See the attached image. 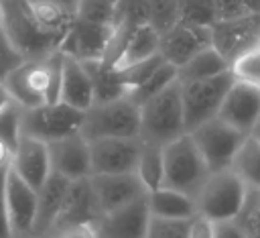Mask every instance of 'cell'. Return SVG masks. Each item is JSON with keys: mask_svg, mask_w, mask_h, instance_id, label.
<instances>
[{"mask_svg": "<svg viewBox=\"0 0 260 238\" xmlns=\"http://www.w3.org/2000/svg\"><path fill=\"white\" fill-rule=\"evenodd\" d=\"M63 75V51L57 49L43 59H24L8 73L4 85L12 100L24 108L59 102Z\"/></svg>", "mask_w": 260, "mask_h": 238, "instance_id": "6da1fadb", "label": "cell"}, {"mask_svg": "<svg viewBox=\"0 0 260 238\" xmlns=\"http://www.w3.org/2000/svg\"><path fill=\"white\" fill-rule=\"evenodd\" d=\"M0 22L24 59H43L61 49L63 33L45 28L32 14L26 0H0Z\"/></svg>", "mask_w": 260, "mask_h": 238, "instance_id": "7a4b0ae2", "label": "cell"}, {"mask_svg": "<svg viewBox=\"0 0 260 238\" xmlns=\"http://www.w3.org/2000/svg\"><path fill=\"white\" fill-rule=\"evenodd\" d=\"M185 132L181 79H175L162 92L140 104V140L165 146Z\"/></svg>", "mask_w": 260, "mask_h": 238, "instance_id": "3957f363", "label": "cell"}, {"mask_svg": "<svg viewBox=\"0 0 260 238\" xmlns=\"http://www.w3.org/2000/svg\"><path fill=\"white\" fill-rule=\"evenodd\" d=\"M102 216L91 179H71L63 205L47 236H98V222Z\"/></svg>", "mask_w": 260, "mask_h": 238, "instance_id": "277c9868", "label": "cell"}, {"mask_svg": "<svg viewBox=\"0 0 260 238\" xmlns=\"http://www.w3.org/2000/svg\"><path fill=\"white\" fill-rule=\"evenodd\" d=\"M162 157H165L162 185L185 191L195 197L211 171L191 132H185L179 138L165 144Z\"/></svg>", "mask_w": 260, "mask_h": 238, "instance_id": "5b68a950", "label": "cell"}, {"mask_svg": "<svg viewBox=\"0 0 260 238\" xmlns=\"http://www.w3.org/2000/svg\"><path fill=\"white\" fill-rule=\"evenodd\" d=\"M248 187L232 167L211 171L195 195L197 212L209 220H232L244 207Z\"/></svg>", "mask_w": 260, "mask_h": 238, "instance_id": "8992f818", "label": "cell"}, {"mask_svg": "<svg viewBox=\"0 0 260 238\" xmlns=\"http://www.w3.org/2000/svg\"><path fill=\"white\" fill-rule=\"evenodd\" d=\"M81 132L87 140L102 136H140V106L128 96L93 102L85 110Z\"/></svg>", "mask_w": 260, "mask_h": 238, "instance_id": "52a82bcc", "label": "cell"}, {"mask_svg": "<svg viewBox=\"0 0 260 238\" xmlns=\"http://www.w3.org/2000/svg\"><path fill=\"white\" fill-rule=\"evenodd\" d=\"M234 81H236V75L232 69H228L219 75H213V77H205V79L181 81L187 132L195 130L199 124L217 116V112L223 104V98Z\"/></svg>", "mask_w": 260, "mask_h": 238, "instance_id": "ba28073f", "label": "cell"}, {"mask_svg": "<svg viewBox=\"0 0 260 238\" xmlns=\"http://www.w3.org/2000/svg\"><path fill=\"white\" fill-rule=\"evenodd\" d=\"M83 116H85V110H79L63 100L45 102L35 108H24L22 134L51 142V140H57L61 136L81 130Z\"/></svg>", "mask_w": 260, "mask_h": 238, "instance_id": "9c48e42d", "label": "cell"}, {"mask_svg": "<svg viewBox=\"0 0 260 238\" xmlns=\"http://www.w3.org/2000/svg\"><path fill=\"white\" fill-rule=\"evenodd\" d=\"M191 136L195 138L209 171L228 169L232 165V159L246 138V132L238 130L236 126L228 124L219 116L199 124L195 130H191Z\"/></svg>", "mask_w": 260, "mask_h": 238, "instance_id": "30bf717a", "label": "cell"}, {"mask_svg": "<svg viewBox=\"0 0 260 238\" xmlns=\"http://www.w3.org/2000/svg\"><path fill=\"white\" fill-rule=\"evenodd\" d=\"M37 189L12 167L6 169L4 183V203H6V220L10 228V236L28 238L32 236L35 218H37Z\"/></svg>", "mask_w": 260, "mask_h": 238, "instance_id": "8fae6325", "label": "cell"}, {"mask_svg": "<svg viewBox=\"0 0 260 238\" xmlns=\"http://www.w3.org/2000/svg\"><path fill=\"white\" fill-rule=\"evenodd\" d=\"M91 175L136 171L142 140L140 136H102L89 140Z\"/></svg>", "mask_w": 260, "mask_h": 238, "instance_id": "7c38bea8", "label": "cell"}, {"mask_svg": "<svg viewBox=\"0 0 260 238\" xmlns=\"http://www.w3.org/2000/svg\"><path fill=\"white\" fill-rule=\"evenodd\" d=\"M258 39L260 14L221 18L211 24V43L230 63H234L242 53L258 47Z\"/></svg>", "mask_w": 260, "mask_h": 238, "instance_id": "4fadbf2b", "label": "cell"}, {"mask_svg": "<svg viewBox=\"0 0 260 238\" xmlns=\"http://www.w3.org/2000/svg\"><path fill=\"white\" fill-rule=\"evenodd\" d=\"M114 35H116V24L75 18L61 41V51L81 61L104 59L114 41Z\"/></svg>", "mask_w": 260, "mask_h": 238, "instance_id": "5bb4252c", "label": "cell"}, {"mask_svg": "<svg viewBox=\"0 0 260 238\" xmlns=\"http://www.w3.org/2000/svg\"><path fill=\"white\" fill-rule=\"evenodd\" d=\"M148 193L138 195L126 205L104 214L98 222V236L106 238H146L150 222V199Z\"/></svg>", "mask_w": 260, "mask_h": 238, "instance_id": "9a60e30c", "label": "cell"}, {"mask_svg": "<svg viewBox=\"0 0 260 238\" xmlns=\"http://www.w3.org/2000/svg\"><path fill=\"white\" fill-rule=\"evenodd\" d=\"M209 45H213L211 26L205 24H191L179 20L160 35V55L177 67L185 65L193 55H197Z\"/></svg>", "mask_w": 260, "mask_h": 238, "instance_id": "2e32d148", "label": "cell"}, {"mask_svg": "<svg viewBox=\"0 0 260 238\" xmlns=\"http://www.w3.org/2000/svg\"><path fill=\"white\" fill-rule=\"evenodd\" d=\"M89 179H91L93 193H95L102 214H110L148 191L146 185L142 183L138 171L95 173V175H89Z\"/></svg>", "mask_w": 260, "mask_h": 238, "instance_id": "e0dca14e", "label": "cell"}, {"mask_svg": "<svg viewBox=\"0 0 260 238\" xmlns=\"http://www.w3.org/2000/svg\"><path fill=\"white\" fill-rule=\"evenodd\" d=\"M47 144H49V157H51L53 171H59L61 175H65L69 179H79V177L91 175L89 140L83 136L81 130L61 136L57 140H51Z\"/></svg>", "mask_w": 260, "mask_h": 238, "instance_id": "ac0fdd59", "label": "cell"}, {"mask_svg": "<svg viewBox=\"0 0 260 238\" xmlns=\"http://www.w3.org/2000/svg\"><path fill=\"white\" fill-rule=\"evenodd\" d=\"M217 116L238 130L250 134L260 118V90L236 79L228 90Z\"/></svg>", "mask_w": 260, "mask_h": 238, "instance_id": "d6986e66", "label": "cell"}, {"mask_svg": "<svg viewBox=\"0 0 260 238\" xmlns=\"http://www.w3.org/2000/svg\"><path fill=\"white\" fill-rule=\"evenodd\" d=\"M35 189H39L45 179L49 177L51 169V157H49V144L41 138L20 134V140L14 148L12 163H10Z\"/></svg>", "mask_w": 260, "mask_h": 238, "instance_id": "ffe728a7", "label": "cell"}, {"mask_svg": "<svg viewBox=\"0 0 260 238\" xmlns=\"http://www.w3.org/2000/svg\"><path fill=\"white\" fill-rule=\"evenodd\" d=\"M69 183H71L69 177L61 175L59 171H51L49 177L45 179V183L37 189L39 197H37V218H35L32 236H47L49 228L53 226V222L63 205Z\"/></svg>", "mask_w": 260, "mask_h": 238, "instance_id": "44dd1931", "label": "cell"}, {"mask_svg": "<svg viewBox=\"0 0 260 238\" xmlns=\"http://www.w3.org/2000/svg\"><path fill=\"white\" fill-rule=\"evenodd\" d=\"M63 102L87 110L93 104V81L81 59L63 53V75H61V98Z\"/></svg>", "mask_w": 260, "mask_h": 238, "instance_id": "7402d4cb", "label": "cell"}, {"mask_svg": "<svg viewBox=\"0 0 260 238\" xmlns=\"http://www.w3.org/2000/svg\"><path fill=\"white\" fill-rule=\"evenodd\" d=\"M156 53H160V33L150 22L138 24L126 33L124 45L110 65L120 71V69H126L134 63H138V61H144Z\"/></svg>", "mask_w": 260, "mask_h": 238, "instance_id": "603a6c76", "label": "cell"}, {"mask_svg": "<svg viewBox=\"0 0 260 238\" xmlns=\"http://www.w3.org/2000/svg\"><path fill=\"white\" fill-rule=\"evenodd\" d=\"M35 18L49 31L67 33L71 22L77 18L79 0H26Z\"/></svg>", "mask_w": 260, "mask_h": 238, "instance_id": "cb8c5ba5", "label": "cell"}, {"mask_svg": "<svg viewBox=\"0 0 260 238\" xmlns=\"http://www.w3.org/2000/svg\"><path fill=\"white\" fill-rule=\"evenodd\" d=\"M150 199V212L152 216H162V218H193L197 214V203L195 197L173 189V187H158L148 193Z\"/></svg>", "mask_w": 260, "mask_h": 238, "instance_id": "d4e9b609", "label": "cell"}, {"mask_svg": "<svg viewBox=\"0 0 260 238\" xmlns=\"http://www.w3.org/2000/svg\"><path fill=\"white\" fill-rule=\"evenodd\" d=\"M83 65L93 81V102H108L128 96L126 83L110 63H106L104 59H89L83 61Z\"/></svg>", "mask_w": 260, "mask_h": 238, "instance_id": "484cf974", "label": "cell"}, {"mask_svg": "<svg viewBox=\"0 0 260 238\" xmlns=\"http://www.w3.org/2000/svg\"><path fill=\"white\" fill-rule=\"evenodd\" d=\"M228 69H232V63L213 45H209L203 51H199L197 55H193L185 65L179 67V79L181 81L205 79V77L219 75V73H223Z\"/></svg>", "mask_w": 260, "mask_h": 238, "instance_id": "4316f807", "label": "cell"}, {"mask_svg": "<svg viewBox=\"0 0 260 238\" xmlns=\"http://www.w3.org/2000/svg\"><path fill=\"white\" fill-rule=\"evenodd\" d=\"M236 175L246 183V187L260 189V140L250 132L238 146L232 165Z\"/></svg>", "mask_w": 260, "mask_h": 238, "instance_id": "83f0119b", "label": "cell"}, {"mask_svg": "<svg viewBox=\"0 0 260 238\" xmlns=\"http://www.w3.org/2000/svg\"><path fill=\"white\" fill-rule=\"evenodd\" d=\"M142 183L146 185L148 191H154L162 187V175H165V157H162V146L144 142L142 140V151L136 167Z\"/></svg>", "mask_w": 260, "mask_h": 238, "instance_id": "f1b7e54d", "label": "cell"}, {"mask_svg": "<svg viewBox=\"0 0 260 238\" xmlns=\"http://www.w3.org/2000/svg\"><path fill=\"white\" fill-rule=\"evenodd\" d=\"M175 79H179V67L173 65V63H169V61L165 59L142 83H138V85L128 94V98L134 100V102L140 106V104H144L146 100H150L152 96H156L158 92H162L167 85H171Z\"/></svg>", "mask_w": 260, "mask_h": 238, "instance_id": "f546056e", "label": "cell"}, {"mask_svg": "<svg viewBox=\"0 0 260 238\" xmlns=\"http://www.w3.org/2000/svg\"><path fill=\"white\" fill-rule=\"evenodd\" d=\"M22 114L24 106L12 98L0 108V140H4L12 151L16 148L22 134Z\"/></svg>", "mask_w": 260, "mask_h": 238, "instance_id": "4dcf8cb0", "label": "cell"}, {"mask_svg": "<svg viewBox=\"0 0 260 238\" xmlns=\"http://www.w3.org/2000/svg\"><path fill=\"white\" fill-rule=\"evenodd\" d=\"M179 20L211 26L217 20L215 0H179Z\"/></svg>", "mask_w": 260, "mask_h": 238, "instance_id": "1f68e13d", "label": "cell"}, {"mask_svg": "<svg viewBox=\"0 0 260 238\" xmlns=\"http://www.w3.org/2000/svg\"><path fill=\"white\" fill-rule=\"evenodd\" d=\"M150 20L148 0H118L116 4V26L134 28Z\"/></svg>", "mask_w": 260, "mask_h": 238, "instance_id": "d6a6232c", "label": "cell"}, {"mask_svg": "<svg viewBox=\"0 0 260 238\" xmlns=\"http://www.w3.org/2000/svg\"><path fill=\"white\" fill-rule=\"evenodd\" d=\"M191 218H162L150 216L146 238H189Z\"/></svg>", "mask_w": 260, "mask_h": 238, "instance_id": "836d02e7", "label": "cell"}, {"mask_svg": "<svg viewBox=\"0 0 260 238\" xmlns=\"http://www.w3.org/2000/svg\"><path fill=\"white\" fill-rule=\"evenodd\" d=\"M116 4L118 0H79L77 18L89 22L116 24Z\"/></svg>", "mask_w": 260, "mask_h": 238, "instance_id": "e575fe53", "label": "cell"}, {"mask_svg": "<svg viewBox=\"0 0 260 238\" xmlns=\"http://www.w3.org/2000/svg\"><path fill=\"white\" fill-rule=\"evenodd\" d=\"M232 71H234L236 79L246 81V83L254 85L256 90H260V47H254V49L242 53L232 63Z\"/></svg>", "mask_w": 260, "mask_h": 238, "instance_id": "d590c367", "label": "cell"}, {"mask_svg": "<svg viewBox=\"0 0 260 238\" xmlns=\"http://www.w3.org/2000/svg\"><path fill=\"white\" fill-rule=\"evenodd\" d=\"M150 24L162 35L179 22V0H148Z\"/></svg>", "mask_w": 260, "mask_h": 238, "instance_id": "8d00e7d4", "label": "cell"}, {"mask_svg": "<svg viewBox=\"0 0 260 238\" xmlns=\"http://www.w3.org/2000/svg\"><path fill=\"white\" fill-rule=\"evenodd\" d=\"M165 61V57L160 55V53H156V55H152V57H148V59H144V61H138V63H134V65H130V67H126V69H116L118 73H120V77H122V81L126 83V87H128V94L138 85V83H142L160 63Z\"/></svg>", "mask_w": 260, "mask_h": 238, "instance_id": "74e56055", "label": "cell"}, {"mask_svg": "<svg viewBox=\"0 0 260 238\" xmlns=\"http://www.w3.org/2000/svg\"><path fill=\"white\" fill-rule=\"evenodd\" d=\"M22 61H24V55L16 49V45L10 41L8 33L4 31V26L0 22V81L4 83L8 73L12 69H16Z\"/></svg>", "mask_w": 260, "mask_h": 238, "instance_id": "f35d334b", "label": "cell"}, {"mask_svg": "<svg viewBox=\"0 0 260 238\" xmlns=\"http://www.w3.org/2000/svg\"><path fill=\"white\" fill-rule=\"evenodd\" d=\"M217 20L260 14V0H215Z\"/></svg>", "mask_w": 260, "mask_h": 238, "instance_id": "ab89813d", "label": "cell"}, {"mask_svg": "<svg viewBox=\"0 0 260 238\" xmlns=\"http://www.w3.org/2000/svg\"><path fill=\"white\" fill-rule=\"evenodd\" d=\"M189 238H213V220H209L203 214H195L191 218Z\"/></svg>", "mask_w": 260, "mask_h": 238, "instance_id": "60d3db41", "label": "cell"}, {"mask_svg": "<svg viewBox=\"0 0 260 238\" xmlns=\"http://www.w3.org/2000/svg\"><path fill=\"white\" fill-rule=\"evenodd\" d=\"M223 236H246V232L236 218L213 222V238H223Z\"/></svg>", "mask_w": 260, "mask_h": 238, "instance_id": "b9f144b4", "label": "cell"}, {"mask_svg": "<svg viewBox=\"0 0 260 238\" xmlns=\"http://www.w3.org/2000/svg\"><path fill=\"white\" fill-rule=\"evenodd\" d=\"M6 169H8V167H0V238L10 236V228H8V220H6V203H4Z\"/></svg>", "mask_w": 260, "mask_h": 238, "instance_id": "7bdbcfd3", "label": "cell"}, {"mask_svg": "<svg viewBox=\"0 0 260 238\" xmlns=\"http://www.w3.org/2000/svg\"><path fill=\"white\" fill-rule=\"evenodd\" d=\"M12 155H14V151L4 140H0V167H8L12 163Z\"/></svg>", "mask_w": 260, "mask_h": 238, "instance_id": "ee69618b", "label": "cell"}, {"mask_svg": "<svg viewBox=\"0 0 260 238\" xmlns=\"http://www.w3.org/2000/svg\"><path fill=\"white\" fill-rule=\"evenodd\" d=\"M8 100H10V94H8L6 85H4L2 81H0V108H2V106H4V104H6Z\"/></svg>", "mask_w": 260, "mask_h": 238, "instance_id": "f6af8a7d", "label": "cell"}, {"mask_svg": "<svg viewBox=\"0 0 260 238\" xmlns=\"http://www.w3.org/2000/svg\"><path fill=\"white\" fill-rule=\"evenodd\" d=\"M252 134H254V136L260 140V118H258V122L254 124V128H252Z\"/></svg>", "mask_w": 260, "mask_h": 238, "instance_id": "bcb514c9", "label": "cell"}, {"mask_svg": "<svg viewBox=\"0 0 260 238\" xmlns=\"http://www.w3.org/2000/svg\"><path fill=\"white\" fill-rule=\"evenodd\" d=\"M0 16H2V4H0Z\"/></svg>", "mask_w": 260, "mask_h": 238, "instance_id": "7dc6e473", "label": "cell"}, {"mask_svg": "<svg viewBox=\"0 0 260 238\" xmlns=\"http://www.w3.org/2000/svg\"><path fill=\"white\" fill-rule=\"evenodd\" d=\"M258 47H260V39H258Z\"/></svg>", "mask_w": 260, "mask_h": 238, "instance_id": "c3c4849f", "label": "cell"}]
</instances>
